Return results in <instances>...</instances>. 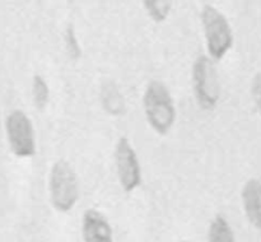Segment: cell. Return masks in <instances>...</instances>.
I'll return each mask as SVG.
<instances>
[{"label": "cell", "mask_w": 261, "mask_h": 242, "mask_svg": "<svg viewBox=\"0 0 261 242\" xmlns=\"http://www.w3.org/2000/svg\"><path fill=\"white\" fill-rule=\"evenodd\" d=\"M143 107L149 126L157 134H168L175 125L177 114L172 94L166 84L160 80L149 82L143 96Z\"/></svg>", "instance_id": "cell-1"}, {"label": "cell", "mask_w": 261, "mask_h": 242, "mask_svg": "<svg viewBox=\"0 0 261 242\" xmlns=\"http://www.w3.org/2000/svg\"><path fill=\"white\" fill-rule=\"evenodd\" d=\"M48 193L54 209L59 213H69L79 199L78 176L73 166L65 159L56 160L48 177Z\"/></svg>", "instance_id": "cell-2"}, {"label": "cell", "mask_w": 261, "mask_h": 242, "mask_svg": "<svg viewBox=\"0 0 261 242\" xmlns=\"http://www.w3.org/2000/svg\"><path fill=\"white\" fill-rule=\"evenodd\" d=\"M200 18L208 56L214 61L222 60L233 46V32L228 19L213 5H205Z\"/></svg>", "instance_id": "cell-3"}, {"label": "cell", "mask_w": 261, "mask_h": 242, "mask_svg": "<svg viewBox=\"0 0 261 242\" xmlns=\"http://www.w3.org/2000/svg\"><path fill=\"white\" fill-rule=\"evenodd\" d=\"M191 82L199 107L205 111L216 109L219 102V87L217 73L209 56L200 55L194 61Z\"/></svg>", "instance_id": "cell-4"}, {"label": "cell", "mask_w": 261, "mask_h": 242, "mask_svg": "<svg viewBox=\"0 0 261 242\" xmlns=\"http://www.w3.org/2000/svg\"><path fill=\"white\" fill-rule=\"evenodd\" d=\"M8 143L18 158H31L36 154V137L30 117L20 110H14L5 120Z\"/></svg>", "instance_id": "cell-5"}, {"label": "cell", "mask_w": 261, "mask_h": 242, "mask_svg": "<svg viewBox=\"0 0 261 242\" xmlns=\"http://www.w3.org/2000/svg\"><path fill=\"white\" fill-rule=\"evenodd\" d=\"M117 177L125 193H133L142 183V166L134 147L126 137L119 138L115 147Z\"/></svg>", "instance_id": "cell-6"}, {"label": "cell", "mask_w": 261, "mask_h": 242, "mask_svg": "<svg viewBox=\"0 0 261 242\" xmlns=\"http://www.w3.org/2000/svg\"><path fill=\"white\" fill-rule=\"evenodd\" d=\"M82 236L83 242H114V232L102 211L89 208L82 218Z\"/></svg>", "instance_id": "cell-7"}, {"label": "cell", "mask_w": 261, "mask_h": 242, "mask_svg": "<svg viewBox=\"0 0 261 242\" xmlns=\"http://www.w3.org/2000/svg\"><path fill=\"white\" fill-rule=\"evenodd\" d=\"M245 214L252 227L261 231V181L250 178L241 191Z\"/></svg>", "instance_id": "cell-8"}, {"label": "cell", "mask_w": 261, "mask_h": 242, "mask_svg": "<svg viewBox=\"0 0 261 242\" xmlns=\"http://www.w3.org/2000/svg\"><path fill=\"white\" fill-rule=\"evenodd\" d=\"M208 242H236L233 229L224 217L216 216L208 229Z\"/></svg>", "instance_id": "cell-9"}, {"label": "cell", "mask_w": 261, "mask_h": 242, "mask_svg": "<svg viewBox=\"0 0 261 242\" xmlns=\"http://www.w3.org/2000/svg\"><path fill=\"white\" fill-rule=\"evenodd\" d=\"M150 19L157 23L165 22L172 9V0H142Z\"/></svg>", "instance_id": "cell-10"}, {"label": "cell", "mask_w": 261, "mask_h": 242, "mask_svg": "<svg viewBox=\"0 0 261 242\" xmlns=\"http://www.w3.org/2000/svg\"><path fill=\"white\" fill-rule=\"evenodd\" d=\"M32 97L33 103L36 109L43 110L46 109L50 99V88H48L47 82L45 80L42 75L36 74L32 79Z\"/></svg>", "instance_id": "cell-11"}, {"label": "cell", "mask_w": 261, "mask_h": 242, "mask_svg": "<svg viewBox=\"0 0 261 242\" xmlns=\"http://www.w3.org/2000/svg\"><path fill=\"white\" fill-rule=\"evenodd\" d=\"M65 43L66 48H68L69 55L73 59H78L81 56V47H79L78 40H76L75 32H74L73 27H68L65 33Z\"/></svg>", "instance_id": "cell-12"}, {"label": "cell", "mask_w": 261, "mask_h": 242, "mask_svg": "<svg viewBox=\"0 0 261 242\" xmlns=\"http://www.w3.org/2000/svg\"><path fill=\"white\" fill-rule=\"evenodd\" d=\"M251 93L255 104H256L257 110H259V112L261 114V71H259L254 76V79H252Z\"/></svg>", "instance_id": "cell-13"}, {"label": "cell", "mask_w": 261, "mask_h": 242, "mask_svg": "<svg viewBox=\"0 0 261 242\" xmlns=\"http://www.w3.org/2000/svg\"><path fill=\"white\" fill-rule=\"evenodd\" d=\"M181 242H193V241H181Z\"/></svg>", "instance_id": "cell-14"}]
</instances>
